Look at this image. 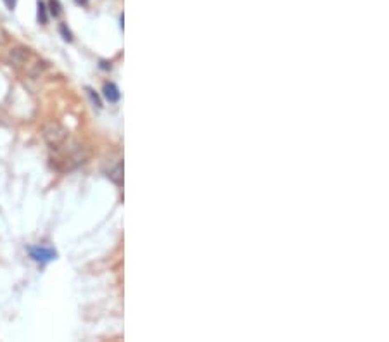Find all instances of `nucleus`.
Returning a JSON list of instances; mask_svg holds the SVG:
<instances>
[{
  "mask_svg": "<svg viewBox=\"0 0 389 342\" xmlns=\"http://www.w3.org/2000/svg\"><path fill=\"white\" fill-rule=\"evenodd\" d=\"M77 4H83L85 5V4H87V0H77Z\"/></svg>",
  "mask_w": 389,
  "mask_h": 342,
  "instance_id": "nucleus-12",
  "label": "nucleus"
},
{
  "mask_svg": "<svg viewBox=\"0 0 389 342\" xmlns=\"http://www.w3.org/2000/svg\"><path fill=\"white\" fill-rule=\"evenodd\" d=\"M43 140L49 144V147H58V145H61L62 142L68 140L71 135H69V130L66 128V126H62L61 123H47L45 126H43Z\"/></svg>",
  "mask_w": 389,
  "mask_h": 342,
  "instance_id": "nucleus-3",
  "label": "nucleus"
},
{
  "mask_svg": "<svg viewBox=\"0 0 389 342\" xmlns=\"http://www.w3.org/2000/svg\"><path fill=\"white\" fill-rule=\"evenodd\" d=\"M87 94H88V95H90V99H92V102L96 104V106H97V107H99V109H100V107H102V102H100V99H99V95H97V94H96V92L92 90V88H90V87H87Z\"/></svg>",
  "mask_w": 389,
  "mask_h": 342,
  "instance_id": "nucleus-9",
  "label": "nucleus"
},
{
  "mask_svg": "<svg viewBox=\"0 0 389 342\" xmlns=\"http://www.w3.org/2000/svg\"><path fill=\"white\" fill-rule=\"evenodd\" d=\"M37 18H39V23L47 24L49 18H47V5L43 4L42 0H39V4H37Z\"/></svg>",
  "mask_w": 389,
  "mask_h": 342,
  "instance_id": "nucleus-7",
  "label": "nucleus"
},
{
  "mask_svg": "<svg viewBox=\"0 0 389 342\" xmlns=\"http://www.w3.org/2000/svg\"><path fill=\"white\" fill-rule=\"evenodd\" d=\"M49 9H50V14L54 16V18H58V16H61V4H59V0H49Z\"/></svg>",
  "mask_w": 389,
  "mask_h": 342,
  "instance_id": "nucleus-8",
  "label": "nucleus"
},
{
  "mask_svg": "<svg viewBox=\"0 0 389 342\" xmlns=\"http://www.w3.org/2000/svg\"><path fill=\"white\" fill-rule=\"evenodd\" d=\"M102 94H104V97H106V100H109V102H118L119 97H121V94H119V88L116 87L115 83H106V85H104Z\"/></svg>",
  "mask_w": 389,
  "mask_h": 342,
  "instance_id": "nucleus-5",
  "label": "nucleus"
},
{
  "mask_svg": "<svg viewBox=\"0 0 389 342\" xmlns=\"http://www.w3.org/2000/svg\"><path fill=\"white\" fill-rule=\"evenodd\" d=\"M5 5H7L9 9H14L16 7V0H5Z\"/></svg>",
  "mask_w": 389,
  "mask_h": 342,
  "instance_id": "nucleus-11",
  "label": "nucleus"
},
{
  "mask_svg": "<svg viewBox=\"0 0 389 342\" xmlns=\"http://www.w3.org/2000/svg\"><path fill=\"white\" fill-rule=\"evenodd\" d=\"M28 252H30V258L33 259V261H39V263H49L58 258V251L52 249V247L35 246V247H30Z\"/></svg>",
  "mask_w": 389,
  "mask_h": 342,
  "instance_id": "nucleus-4",
  "label": "nucleus"
},
{
  "mask_svg": "<svg viewBox=\"0 0 389 342\" xmlns=\"http://www.w3.org/2000/svg\"><path fill=\"white\" fill-rule=\"evenodd\" d=\"M5 61L16 73H19L24 78H40L47 69V62L28 47L11 49L5 56Z\"/></svg>",
  "mask_w": 389,
  "mask_h": 342,
  "instance_id": "nucleus-1",
  "label": "nucleus"
},
{
  "mask_svg": "<svg viewBox=\"0 0 389 342\" xmlns=\"http://www.w3.org/2000/svg\"><path fill=\"white\" fill-rule=\"evenodd\" d=\"M59 30H61V35H62V38H64L66 42H73V33L68 30V26H66V24H61V28H59Z\"/></svg>",
  "mask_w": 389,
  "mask_h": 342,
  "instance_id": "nucleus-10",
  "label": "nucleus"
},
{
  "mask_svg": "<svg viewBox=\"0 0 389 342\" xmlns=\"http://www.w3.org/2000/svg\"><path fill=\"white\" fill-rule=\"evenodd\" d=\"M52 166L59 171H71L77 170L78 166H81L83 163H87L88 159V152L85 151V147H81L77 140H73L71 137L66 142H62L58 147H52Z\"/></svg>",
  "mask_w": 389,
  "mask_h": 342,
  "instance_id": "nucleus-2",
  "label": "nucleus"
},
{
  "mask_svg": "<svg viewBox=\"0 0 389 342\" xmlns=\"http://www.w3.org/2000/svg\"><path fill=\"white\" fill-rule=\"evenodd\" d=\"M107 176H109V180L113 183H116V185H123V163L119 161L118 164H116L113 170H109V173H107Z\"/></svg>",
  "mask_w": 389,
  "mask_h": 342,
  "instance_id": "nucleus-6",
  "label": "nucleus"
}]
</instances>
